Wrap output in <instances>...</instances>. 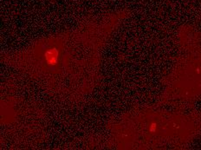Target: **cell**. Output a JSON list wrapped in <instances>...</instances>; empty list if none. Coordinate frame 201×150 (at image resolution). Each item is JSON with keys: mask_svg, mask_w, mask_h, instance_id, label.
Here are the masks:
<instances>
[{"mask_svg": "<svg viewBox=\"0 0 201 150\" xmlns=\"http://www.w3.org/2000/svg\"><path fill=\"white\" fill-rule=\"evenodd\" d=\"M78 28L37 39L1 62L27 75L46 93L79 103L101 83V56L114 29Z\"/></svg>", "mask_w": 201, "mask_h": 150, "instance_id": "obj_1", "label": "cell"}]
</instances>
